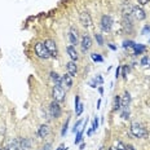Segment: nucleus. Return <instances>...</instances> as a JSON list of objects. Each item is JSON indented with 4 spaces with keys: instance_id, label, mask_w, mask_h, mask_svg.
<instances>
[{
    "instance_id": "25",
    "label": "nucleus",
    "mask_w": 150,
    "mask_h": 150,
    "mask_svg": "<svg viewBox=\"0 0 150 150\" xmlns=\"http://www.w3.org/2000/svg\"><path fill=\"white\" fill-rule=\"evenodd\" d=\"M135 46H136V43L133 40H125L123 43V48H133Z\"/></svg>"
},
{
    "instance_id": "36",
    "label": "nucleus",
    "mask_w": 150,
    "mask_h": 150,
    "mask_svg": "<svg viewBox=\"0 0 150 150\" xmlns=\"http://www.w3.org/2000/svg\"><path fill=\"white\" fill-rule=\"evenodd\" d=\"M121 70H122V67L121 66H118V67H116V71H115V78H119V75H121Z\"/></svg>"
},
{
    "instance_id": "19",
    "label": "nucleus",
    "mask_w": 150,
    "mask_h": 150,
    "mask_svg": "<svg viewBox=\"0 0 150 150\" xmlns=\"http://www.w3.org/2000/svg\"><path fill=\"white\" fill-rule=\"evenodd\" d=\"M113 109L115 110V111H119V110L122 109V100H121V96L116 95L115 97H114V105H113Z\"/></svg>"
},
{
    "instance_id": "9",
    "label": "nucleus",
    "mask_w": 150,
    "mask_h": 150,
    "mask_svg": "<svg viewBox=\"0 0 150 150\" xmlns=\"http://www.w3.org/2000/svg\"><path fill=\"white\" fill-rule=\"evenodd\" d=\"M80 46H82V50L83 52H87V50L91 49L92 47V39L89 35H83L82 40H80Z\"/></svg>"
},
{
    "instance_id": "34",
    "label": "nucleus",
    "mask_w": 150,
    "mask_h": 150,
    "mask_svg": "<svg viewBox=\"0 0 150 150\" xmlns=\"http://www.w3.org/2000/svg\"><path fill=\"white\" fill-rule=\"evenodd\" d=\"M50 148H52V144L48 142V144H46L44 146H41V149H39V150H50Z\"/></svg>"
},
{
    "instance_id": "6",
    "label": "nucleus",
    "mask_w": 150,
    "mask_h": 150,
    "mask_svg": "<svg viewBox=\"0 0 150 150\" xmlns=\"http://www.w3.org/2000/svg\"><path fill=\"white\" fill-rule=\"evenodd\" d=\"M49 114H50V116H53V118H60V116H61L62 109H61V106H60V102H57V101L50 102V105H49Z\"/></svg>"
},
{
    "instance_id": "18",
    "label": "nucleus",
    "mask_w": 150,
    "mask_h": 150,
    "mask_svg": "<svg viewBox=\"0 0 150 150\" xmlns=\"http://www.w3.org/2000/svg\"><path fill=\"white\" fill-rule=\"evenodd\" d=\"M50 79L55 82L56 86H61L62 87V78L60 76V75L56 73V71H50Z\"/></svg>"
},
{
    "instance_id": "7",
    "label": "nucleus",
    "mask_w": 150,
    "mask_h": 150,
    "mask_svg": "<svg viewBox=\"0 0 150 150\" xmlns=\"http://www.w3.org/2000/svg\"><path fill=\"white\" fill-rule=\"evenodd\" d=\"M79 21L82 23V26H84V27H91L92 26V18L88 12H82L79 16Z\"/></svg>"
},
{
    "instance_id": "39",
    "label": "nucleus",
    "mask_w": 150,
    "mask_h": 150,
    "mask_svg": "<svg viewBox=\"0 0 150 150\" xmlns=\"http://www.w3.org/2000/svg\"><path fill=\"white\" fill-rule=\"evenodd\" d=\"M57 150H67V146H65V145H60L58 148H57Z\"/></svg>"
},
{
    "instance_id": "33",
    "label": "nucleus",
    "mask_w": 150,
    "mask_h": 150,
    "mask_svg": "<svg viewBox=\"0 0 150 150\" xmlns=\"http://www.w3.org/2000/svg\"><path fill=\"white\" fill-rule=\"evenodd\" d=\"M89 86H91L92 88H97V87H98V83H97V80H96V79H92L91 82H89Z\"/></svg>"
},
{
    "instance_id": "21",
    "label": "nucleus",
    "mask_w": 150,
    "mask_h": 150,
    "mask_svg": "<svg viewBox=\"0 0 150 150\" xmlns=\"http://www.w3.org/2000/svg\"><path fill=\"white\" fill-rule=\"evenodd\" d=\"M83 110H84V104L79 102V104L76 105V106H75V113H76V115H78V116H80V115H82Z\"/></svg>"
},
{
    "instance_id": "14",
    "label": "nucleus",
    "mask_w": 150,
    "mask_h": 150,
    "mask_svg": "<svg viewBox=\"0 0 150 150\" xmlns=\"http://www.w3.org/2000/svg\"><path fill=\"white\" fill-rule=\"evenodd\" d=\"M66 52H67L69 57H70L73 61H76V60L79 58V56H78V52H76V49H75L74 46H67V48H66Z\"/></svg>"
},
{
    "instance_id": "32",
    "label": "nucleus",
    "mask_w": 150,
    "mask_h": 150,
    "mask_svg": "<svg viewBox=\"0 0 150 150\" xmlns=\"http://www.w3.org/2000/svg\"><path fill=\"white\" fill-rule=\"evenodd\" d=\"M127 73H128V66H124V67L122 69V76L124 78V79H127Z\"/></svg>"
},
{
    "instance_id": "42",
    "label": "nucleus",
    "mask_w": 150,
    "mask_h": 150,
    "mask_svg": "<svg viewBox=\"0 0 150 150\" xmlns=\"http://www.w3.org/2000/svg\"><path fill=\"white\" fill-rule=\"evenodd\" d=\"M100 105H101V100H98V101H97V109H100V107H101Z\"/></svg>"
},
{
    "instance_id": "31",
    "label": "nucleus",
    "mask_w": 150,
    "mask_h": 150,
    "mask_svg": "<svg viewBox=\"0 0 150 150\" xmlns=\"http://www.w3.org/2000/svg\"><path fill=\"white\" fill-rule=\"evenodd\" d=\"M116 150H127V146L123 145L121 141H119V142H116Z\"/></svg>"
},
{
    "instance_id": "22",
    "label": "nucleus",
    "mask_w": 150,
    "mask_h": 150,
    "mask_svg": "<svg viewBox=\"0 0 150 150\" xmlns=\"http://www.w3.org/2000/svg\"><path fill=\"white\" fill-rule=\"evenodd\" d=\"M91 58L95 62H104V57L100 55V53H92Z\"/></svg>"
},
{
    "instance_id": "17",
    "label": "nucleus",
    "mask_w": 150,
    "mask_h": 150,
    "mask_svg": "<svg viewBox=\"0 0 150 150\" xmlns=\"http://www.w3.org/2000/svg\"><path fill=\"white\" fill-rule=\"evenodd\" d=\"M62 84H65L67 88H71L73 87V76L70 74H65L62 76Z\"/></svg>"
},
{
    "instance_id": "12",
    "label": "nucleus",
    "mask_w": 150,
    "mask_h": 150,
    "mask_svg": "<svg viewBox=\"0 0 150 150\" xmlns=\"http://www.w3.org/2000/svg\"><path fill=\"white\" fill-rule=\"evenodd\" d=\"M66 69H67V74H70L71 76H75L78 74V66L75 64V61H69L66 65Z\"/></svg>"
},
{
    "instance_id": "30",
    "label": "nucleus",
    "mask_w": 150,
    "mask_h": 150,
    "mask_svg": "<svg viewBox=\"0 0 150 150\" xmlns=\"http://www.w3.org/2000/svg\"><path fill=\"white\" fill-rule=\"evenodd\" d=\"M149 62H150V60H149L148 56H144L142 58H141V65H142V66H148Z\"/></svg>"
},
{
    "instance_id": "46",
    "label": "nucleus",
    "mask_w": 150,
    "mask_h": 150,
    "mask_svg": "<svg viewBox=\"0 0 150 150\" xmlns=\"http://www.w3.org/2000/svg\"><path fill=\"white\" fill-rule=\"evenodd\" d=\"M149 67H150V62H149Z\"/></svg>"
},
{
    "instance_id": "23",
    "label": "nucleus",
    "mask_w": 150,
    "mask_h": 150,
    "mask_svg": "<svg viewBox=\"0 0 150 150\" xmlns=\"http://www.w3.org/2000/svg\"><path fill=\"white\" fill-rule=\"evenodd\" d=\"M69 122H70V119H66V122H65V124L62 125V130H61V136L62 137H65L66 136V133H67V127H69Z\"/></svg>"
},
{
    "instance_id": "45",
    "label": "nucleus",
    "mask_w": 150,
    "mask_h": 150,
    "mask_svg": "<svg viewBox=\"0 0 150 150\" xmlns=\"http://www.w3.org/2000/svg\"><path fill=\"white\" fill-rule=\"evenodd\" d=\"M149 44H150V39H149Z\"/></svg>"
},
{
    "instance_id": "40",
    "label": "nucleus",
    "mask_w": 150,
    "mask_h": 150,
    "mask_svg": "<svg viewBox=\"0 0 150 150\" xmlns=\"http://www.w3.org/2000/svg\"><path fill=\"white\" fill-rule=\"evenodd\" d=\"M98 92H100V95H101V96L104 95V87H102V86L98 87Z\"/></svg>"
},
{
    "instance_id": "29",
    "label": "nucleus",
    "mask_w": 150,
    "mask_h": 150,
    "mask_svg": "<svg viewBox=\"0 0 150 150\" xmlns=\"http://www.w3.org/2000/svg\"><path fill=\"white\" fill-rule=\"evenodd\" d=\"M141 34L142 35H146V34H150V25H145L141 30Z\"/></svg>"
},
{
    "instance_id": "38",
    "label": "nucleus",
    "mask_w": 150,
    "mask_h": 150,
    "mask_svg": "<svg viewBox=\"0 0 150 150\" xmlns=\"http://www.w3.org/2000/svg\"><path fill=\"white\" fill-rule=\"evenodd\" d=\"M107 47H109L111 50H116V47L114 46V44H111V43H109V44H107Z\"/></svg>"
},
{
    "instance_id": "27",
    "label": "nucleus",
    "mask_w": 150,
    "mask_h": 150,
    "mask_svg": "<svg viewBox=\"0 0 150 150\" xmlns=\"http://www.w3.org/2000/svg\"><path fill=\"white\" fill-rule=\"evenodd\" d=\"M92 131L96 132L97 131V128H98V116H96V118L93 119V122H92Z\"/></svg>"
},
{
    "instance_id": "35",
    "label": "nucleus",
    "mask_w": 150,
    "mask_h": 150,
    "mask_svg": "<svg viewBox=\"0 0 150 150\" xmlns=\"http://www.w3.org/2000/svg\"><path fill=\"white\" fill-rule=\"evenodd\" d=\"M95 79L97 80V83H98V84H102V83H104V79H102V76H101V75H97V76H96Z\"/></svg>"
},
{
    "instance_id": "5",
    "label": "nucleus",
    "mask_w": 150,
    "mask_h": 150,
    "mask_svg": "<svg viewBox=\"0 0 150 150\" xmlns=\"http://www.w3.org/2000/svg\"><path fill=\"white\" fill-rule=\"evenodd\" d=\"M44 44H46V47H47L48 52H49L50 57H55V58H56V57L58 56V49H57L56 41L52 40V39H47V40L44 41Z\"/></svg>"
},
{
    "instance_id": "26",
    "label": "nucleus",
    "mask_w": 150,
    "mask_h": 150,
    "mask_svg": "<svg viewBox=\"0 0 150 150\" xmlns=\"http://www.w3.org/2000/svg\"><path fill=\"white\" fill-rule=\"evenodd\" d=\"M95 38H96V41H97L98 46H104V36L101 34H95Z\"/></svg>"
},
{
    "instance_id": "43",
    "label": "nucleus",
    "mask_w": 150,
    "mask_h": 150,
    "mask_svg": "<svg viewBox=\"0 0 150 150\" xmlns=\"http://www.w3.org/2000/svg\"><path fill=\"white\" fill-rule=\"evenodd\" d=\"M84 148H86V144H82V145H80V148H79V149H82V150H83Z\"/></svg>"
},
{
    "instance_id": "37",
    "label": "nucleus",
    "mask_w": 150,
    "mask_h": 150,
    "mask_svg": "<svg viewBox=\"0 0 150 150\" xmlns=\"http://www.w3.org/2000/svg\"><path fill=\"white\" fill-rule=\"evenodd\" d=\"M137 1L140 3V5H146L150 1V0H137Z\"/></svg>"
},
{
    "instance_id": "8",
    "label": "nucleus",
    "mask_w": 150,
    "mask_h": 150,
    "mask_svg": "<svg viewBox=\"0 0 150 150\" xmlns=\"http://www.w3.org/2000/svg\"><path fill=\"white\" fill-rule=\"evenodd\" d=\"M69 40H70V44L71 46H76V44H79V34H78V30L71 27L69 30Z\"/></svg>"
},
{
    "instance_id": "24",
    "label": "nucleus",
    "mask_w": 150,
    "mask_h": 150,
    "mask_svg": "<svg viewBox=\"0 0 150 150\" xmlns=\"http://www.w3.org/2000/svg\"><path fill=\"white\" fill-rule=\"evenodd\" d=\"M121 116H122V119H130V110H128V107H123Z\"/></svg>"
},
{
    "instance_id": "13",
    "label": "nucleus",
    "mask_w": 150,
    "mask_h": 150,
    "mask_svg": "<svg viewBox=\"0 0 150 150\" xmlns=\"http://www.w3.org/2000/svg\"><path fill=\"white\" fill-rule=\"evenodd\" d=\"M31 148H32L31 139H27V137L21 139V150H31Z\"/></svg>"
},
{
    "instance_id": "28",
    "label": "nucleus",
    "mask_w": 150,
    "mask_h": 150,
    "mask_svg": "<svg viewBox=\"0 0 150 150\" xmlns=\"http://www.w3.org/2000/svg\"><path fill=\"white\" fill-rule=\"evenodd\" d=\"M82 124H83V121H82V119H79V121H78L76 123H75V125L73 127V132H74V133H75V132H78V131H79V127H80V125H82Z\"/></svg>"
},
{
    "instance_id": "1",
    "label": "nucleus",
    "mask_w": 150,
    "mask_h": 150,
    "mask_svg": "<svg viewBox=\"0 0 150 150\" xmlns=\"http://www.w3.org/2000/svg\"><path fill=\"white\" fill-rule=\"evenodd\" d=\"M130 131H131L132 136L136 137V139H145V137L148 136V130L139 122H132Z\"/></svg>"
},
{
    "instance_id": "41",
    "label": "nucleus",
    "mask_w": 150,
    "mask_h": 150,
    "mask_svg": "<svg viewBox=\"0 0 150 150\" xmlns=\"http://www.w3.org/2000/svg\"><path fill=\"white\" fill-rule=\"evenodd\" d=\"M127 149H128V150H135V148H133L132 145H128V146H127Z\"/></svg>"
},
{
    "instance_id": "16",
    "label": "nucleus",
    "mask_w": 150,
    "mask_h": 150,
    "mask_svg": "<svg viewBox=\"0 0 150 150\" xmlns=\"http://www.w3.org/2000/svg\"><path fill=\"white\" fill-rule=\"evenodd\" d=\"M121 100H122V107H128L130 106V104H131L132 97H131V95L128 93V92H124V95L121 97Z\"/></svg>"
},
{
    "instance_id": "20",
    "label": "nucleus",
    "mask_w": 150,
    "mask_h": 150,
    "mask_svg": "<svg viewBox=\"0 0 150 150\" xmlns=\"http://www.w3.org/2000/svg\"><path fill=\"white\" fill-rule=\"evenodd\" d=\"M133 49H135V56H137V55H141V53L145 52L146 46H144V44H136V46L133 47Z\"/></svg>"
},
{
    "instance_id": "3",
    "label": "nucleus",
    "mask_w": 150,
    "mask_h": 150,
    "mask_svg": "<svg viewBox=\"0 0 150 150\" xmlns=\"http://www.w3.org/2000/svg\"><path fill=\"white\" fill-rule=\"evenodd\" d=\"M35 53H36V56L39 57V58H41V60H47V58H49L50 57L49 52H48V49L46 47V44L41 43V41H39V43L35 44Z\"/></svg>"
},
{
    "instance_id": "10",
    "label": "nucleus",
    "mask_w": 150,
    "mask_h": 150,
    "mask_svg": "<svg viewBox=\"0 0 150 150\" xmlns=\"http://www.w3.org/2000/svg\"><path fill=\"white\" fill-rule=\"evenodd\" d=\"M132 16H133L137 21H142V20L146 18L145 11H144L141 7H133V11H132Z\"/></svg>"
},
{
    "instance_id": "44",
    "label": "nucleus",
    "mask_w": 150,
    "mask_h": 150,
    "mask_svg": "<svg viewBox=\"0 0 150 150\" xmlns=\"http://www.w3.org/2000/svg\"><path fill=\"white\" fill-rule=\"evenodd\" d=\"M0 150H7V149H1V148H0Z\"/></svg>"
},
{
    "instance_id": "11",
    "label": "nucleus",
    "mask_w": 150,
    "mask_h": 150,
    "mask_svg": "<svg viewBox=\"0 0 150 150\" xmlns=\"http://www.w3.org/2000/svg\"><path fill=\"white\" fill-rule=\"evenodd\" d=\"M49 132H50V130H49V125L48 124H41L40 127L38 128V132H36V135L40 139H43V137H47L48 135H49Z\"/></svg>"
},
{
    "instance_id": "4",
    "label": "nucleus",
    "mask_w": 150,
    "mask_h": 150,
    "mask_svg": "<svg viewBox=\"0 0 150 150\" xmlns=\"http://www.w3.org/2000/svg\"><path fill=\"white\" fill-rule=\"evenodd\" d=\"M52 95H53V98L57 102H62L65 100V91L61 86H55L53 87V91H52Z\"/></svg>"
},
{
    "instance_id": "2",
    "label": "nucleus",
    "mask_w": 150,
    "mask_h": 150,
    "mask_svg": "<svg viewBox=\"0 0 150 150\" xmlns=\"http://www.w3.org/2000/svg\"><path fill=\"white\" fill-rule=\"evenodd\" d=\"M113 23H114V21H113V18H111V16H109V14H104V16L101 17L100 26H101V30H102L104 32L111 31Z\"/></svg>"
},
{
    "instance_id": "15",
    "label": "nucleus",
    "mask_w": 150,
    "mask_h": 150,
    "mask_svg": "<svg viewBox=\"0 0 150 150\" xmlns=\"http://www.w3.org/2000/svg\"><path fill=\"white\" fill-rule=\"evenodd\" d=\"M7 150H21V140L14 139L13 141H11L7 146Z\"/></svg>"
}]
</instances>
